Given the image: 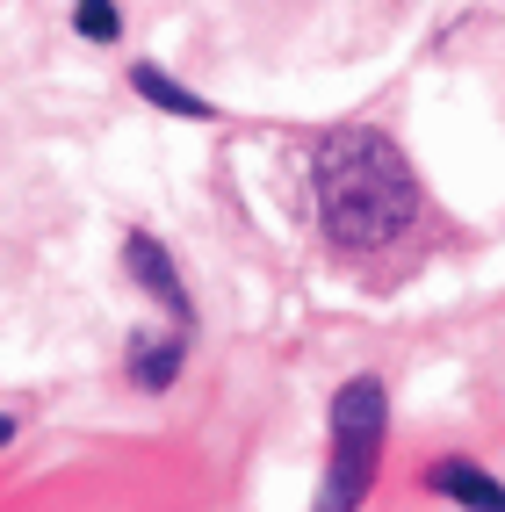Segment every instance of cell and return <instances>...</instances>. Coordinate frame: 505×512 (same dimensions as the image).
Segmentation results:
<instances>
[{"label":"cell","mask_w":505,"mask_h":512,"mask_svg":"<svg viewBox=\"0 0 505 512\" xmlns=\"http://www.w3.org/2000/svg\"><path fill=\"white\" fill-rule=\"evenodd\" d=\"M311 210H318V238L340 260H376L419 231L426 188L390 130L340 123L311 145Z\"/></svg>","instance_id":"6da1fadb"},{"label":"cell","mask_w":505,"mask_h":512,"mask_svg":"<svg viewBox=\"0 0 505 512\" xmlns=\"http://www.w3.org/2000/svg\"><path fill=\"white\" fill-rule=\"evenodd\" d=\"M383 440H390L383 375H347L325 404V476H318L311 512H361L383 476Z\"/></svg>","instance_id":"7a4b0ae2"},{"label":"cell","mask_w":505,"mask_h":512,"mask_svg":"<svg viewBox=\"0 0 505 512\" xmlns=\"http://www.w3.org/2000/svg\"><path fill=\"white\" fill-rule=\"evenodd\" d=\"M123 275H130V282H138V289L159 303L174 332H195V296H188V282H181L174 253H166L152 231H123Z\"/></svg>","instance_id":"3957f363"},{"label":"cell","mask_w":505,"mask_h":512,"mask_svg":"<svg viewBox=\"0 0 505 512\" xmlns=\"http://www.w3.org/2000/svg\"><path fill=\"white\" fill-rule=\"evenodd\" d=\"M181 368H188V332H130V347H123V375H130V390H145V397H166L181 383Z\"/></svg>","instance_id":"277c9868"},{"label":"cell","mask_w":505,"mask_h":512,"mask_svg":"<svg viewBox=\"0 0 505 512\" xmlns=\"http://www.w3.org/2000/svg\"><path fill=\"white\" fill-rule=\"evenodd\" d=\"M419 484L433 491V498H448V505H462V512H505V484L484 469V462H469V455H441Z\"/></svg>","instance_id":"5b68a950"},{"label":"cell","mask_w":505,"mask_h":512,"mask_svg":"<svg viewBox=\"0 0 505 512\" xmlns=\"http://www.w3.org/2000/svg\"><path fill=\"white\" fill-rule=\"evenodd\" d=\"M130 87H138V101H152L159 116H181V123H217V101L210 94H195V87H181L166 65H152V58H138L130 65Z\"/></svg>","instance_id":"8992f818"},{"label":"cell","mask_w":505,"mask_h":512,"mask_svg":"<svg viewBox=\"0 0 505 512\" xmlns=\"http://www.w3.org/2000/svg\"><path fill=\"white\" fill-rule=\"evenodd\" d=\"M73 29L87 44H116L123 37V8L116 0H73Z\"/></svg>","instance_id":"52a82bcc"},{"label":"cell","mask_w":505,"mask_h":512,"mask_svg":"<svg viewBox=\"0 0 505 512\" xmlns=\"http://www.w3.org/2000/svg\"><path fill=\"white\" fill-rule=\"evenodd\" d=\"M15 433H22V419H15V412H0V448H8Z\"/></svg>","instance_id":"ba28073f"}]
</instances>
